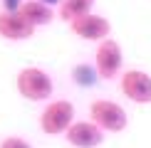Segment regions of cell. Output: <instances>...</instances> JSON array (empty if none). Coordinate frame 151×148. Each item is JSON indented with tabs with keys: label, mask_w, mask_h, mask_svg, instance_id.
<instances>
[{
	"label": "cell",
	"mask_w": 151,
	"mask_h": 148,
	"mask_svg": "<svg viewBox=\"0 0 151 148\" xmlns=\"http://www.w3.org/2000/svg\"><path fill=\"white\" fill-rule=\"evenodd\" d=\"M17 94L27 101H47L52 96L55 82L42 67H22L15 77Z\"/></svg>",
	"instance_id": "1"
},
{
	"label": "cell",
	"mask_w": 151,
	"mask_h": 148,
	"mask_svg": "<svg viewBox=\"0 0 151 148\" xmlns=\"http://www.w3.org/2000/svg\"><path fill=\"white\" fill-rule=\"evenodd\" d=\"M89 119L102 128L104 133H122L129 126V114L122 104L111 99H94L89 104Z\"/></svg>",
	"instance_id": "2"
},
{
	"label": "cell",
	"mask_w": 151,
	"mask_h": 148,
	"mask_svg": "<svg viewBox=\"0 0 151 148\" xmlns=\"http://www.w3.org/2000/svg\"><path fill=\"white\" fill-rule=\"evenodd\" d=\"M74 123V104L70 99H52L40 114V131L47 136H65Z\"/></svg>",
	"instance_id": "3"
},
{
	"label": "cell",
	"mask_w": 151,
	"mask_h": 148,
	"mask_svg": "<svg viewBox=\"0 0 151 148\" xmlns=\"http://www.w3.org/2000/svg\"><path fill=\"white\" fill-rule=\"evenodd\" d=\"M124 49L122 45L114 40V37H106V40L97 42V49H94V69H97L99 79H116L124 69Z\"/></svg>",
	"instance_id": "4"
},
{
	"label": "cell",
	"mask_w": 151,
	"mask_h": 148,
	"mask_svg": "<svg viewBox=\"0 0 151 148\" xmlns=\"http://www.w3.org/2000/svg\"><path fill=\"white\" fill-rule=\"evenodd\" d=\"M119 89L131 104H151V74L144 69H127L119 74Z\"/></svg>",
	"instance_id": "5"
},
{
	"label": "cell",
	"mask_w": 151,
	"mask_h": 148,
	"mask_svg": "<svg viewBox=\"0 0 151 148\" xmlns=\"http://www.w3.org/2000/svg\"><path fill=\"white\" fill-rule=\"evenodd\" d=\"M70 30L79 37V40L102 42V40H106V37L111 35V22L106 20V17H102V15L89 12V15H82V17H77V20H72Z\"/></svg>",
	"instance_id": "6"
},
{
	"label": "cell",
	"mask_w": 151,
	"mask_h": 148,
	"mask_svg": "<svg viewBox=\"0 0 151 148\" xmlns=\"http://www.w3.org/2000/svg\"><path fill=\"white\" fill-rule=\"evenodd\" d=\"M65 138L72 148H97L104 141V131L92 119H87V121H74L65 131Z\"/></svg>",
	"instance_id": "7"
},
{
	"label": "cell",
	"mask_w": 151,
	"mask_h": 148,
	"mask_svg": "<svg viewBox=\"0 0 151 148\" xmlns=\"http://www.w3.org/2000/svg\"><path fill=\"white\" fill-rule=\"evenodd\" d=\"M35 35V27L30 25L20 12H10V10H0V37L10 42H22L30 40Z\"/></svg>",
	"instance_id": "8"
},
{
	"label": "cell",
	"mask_w": 151,
	"mask_h": 148,
	"mask_svg": "<svg viewBox=\"0 0 151 148\" xmlns=\"http://www.w3.org/2000/svg\"><path fill=\"white\" fill-rule=\"evenodd\" d=\"M20 15L27 20L32 27H45V25H50L55 20V10L50 8L47 3H42V0H22V5H20Z\"/></svg>",
	"instance_id": "9"
},
{
	"label": "cell",
	"mask_w": 151,
	"mask_h": 148,
	"mask_svg": "<svg viewBox=\"0 0 151 148\" xmlns=\"http://www.w3.org/2000/svg\"><path fill=\"white\" fill-rule=\"evenodd\" d=\"M94 3H97V0H62L57 15H60V20L72 22V20H77L82 15H89Z\"/></svg>",
	"instance_id": "10"
},
{
	"label": "cell",
	"mask_w": 151,
	"mask_h": 148,
	"mask_svg": "<svg viewBox=\"0 0 151 148\" xmlns=\"http://www.w3.org/2000/svg\"><path fill=\"white\" fill-rule=\"evenodd\" d=\"M72 79H74V84H79V86H92L99 79V74H97V69H94L92 64H77L72 69Z\"/></svg>",
	"instance_id": "11"
},
{
	"label": "cell",
	"mask_w": 151,
	"mask_h": 148,
	"mask_svg": "<svg viewBox=\"0 0 151 148\" xmlns=\"http://www.w3.org/2000/svg\"><path fill=\"white\" fill-rule=\"evenodd\" d=\"M0 148H32V143L20 138V136H8V138L0 141Z\"/></svg>",
	"instance_id": "12"
},
{
	"label": "cell",
	"mask_w": 151,
	"mask_h": 148,
	"mask_svg": "<svg viewBox=\"0 0 151 148\" xmlns=\"http://www.w3.org/2000/svg\"><path fill=\"white\" fill-rule=\"evenodd\" d=\"M20 5H22V0H3V10H10V12L20 10Z\"/></svg>",
	"instance_id": "13"
},
{
	"label": "cell",
	"mask_w": 151,
	"mask_h": 148,
	"mask_svg": "<svg viewBox=\"0 0 151 148\" xmlns=\"http://www.w3.org/2000/svg\"><path fill=\"white\" fill-rule=\"evenodd\" d=\"M42 3H47L50 8H52V5H57V3H62V0H42Z\"/></svg>",
	"instance_id": "14"
}]
</instances>
